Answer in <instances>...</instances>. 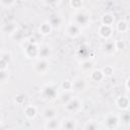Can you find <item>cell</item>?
Wrapping results in <instances>:
<instances>
[{
    "mask_svg": "<svg viewBox=\"0 0 130 130\" xmlns=\"http://www.w3.org/2000/svg\"><path fill=\"white\" fill-rule=\"evenodd\" d=\"M90 20V14L86 10H80L74 15V23L77 25H87V23Z\"/></svg>",
    "mask_w": 130,
    "mask_h": 130,
    "instance_id": "obj_1",
    "label": "cell"
},
{
    "mask_svg": "<svg viewBox=\"0 0 130 130\" xmlns=\"http://www.w3.org/2000/svg\"><path fill=\"white\" fill-rule=\"evenodd\" d=\"M65 108L70 113H77L82 108V101L78 96H74L65 105Z\"/></svg>",
    "mask_w": 130,
    "mask_h": 130,
    "instance_id": "obj_2",
    "label": "cell"
},
{
    "mask_svg": "<svg viewBox=\"0 0 130 130\" xmlns=\"http://www.w3.org/2000/svg\"><path fill=\"white\" fill-rule=\"evenodd\" d=\"M41 94H42L44 100H50L51 101L57 96L58 92H57V88L55 86L47 84V85L43 86V88L41 90Z\"/></svg>",
    "mask_w": 130,
    "mask_h": 130,
    "instance_id": "obj_3",
    "label": "cell"
},
{
    "mask_svg": "<svg viewBox=\"0 0 130 130\" xmlns=\"http://www.w3.org/2000/svg\"><path fill=\"white\" fill-rule=\"evenodd\" d=\"M87 86H88L87 81H86L84 78L80 77V76L75 77V78L72 80V89H73L74 91H78V92L84 91V90L87 88Z\"/></svg>",
    "mask_w": 130,
    "mask_h": 130,
    "instance_id": "obj_4",
    "label": "cell"
},
{
    "mask_svg": "<svg viewBox=\"0 0 130 130\" xmlns=\"http://www.w3.org/2000/svg\"><path fill=\"white\" fill-rule=\"evenodd\" d=\"M34 68H35V71L37 72V73H39V74H46L47 72H48V70H49V63H48V61H47V59H40V60H38L36 63H35V66H34Z\"/></svg>",
    "mask_w": 130,
    "mask_h": 130,
    "instance_id": "obj_5",
    "label": "cell"
},
{
    "mask_svg": "<svg viewBox=\"0 0 130 130\" xmlns=\"http://www.w3.org/2000/svg\"><path fill=\"white\" fill-rule=\"evenodd\" d=\"M117 45L116 42H111V41H106L102 45V52L105 55H113L117 51Z\"/></svg>",
    "mask_w": 130,
    "mask_h": 130,
    "instance_id": "obj_6",
    "label": "cell"
},
{
    "mask_svg": "<svg viewBox=\"0 0 130 130\" xmlns=\"http://www.w3.org/2000/svg\"><path fill=\"white\" fill-rule=\"evenodd\" d=\"M66 34L71 38H75L80 34V26L76 23H70L66 27Z\"/></svg>",
    "mask_w": 130,
    "mask_h": 130,
    "instance_id": "obj_7",
    "label": "cell"
},
{
    "mask_svg": "<svg viewBox=\"0 0 130 130\" xmlns=\"http://www.w3.org/2000/svg\"><path fill=\"white\" fill-rule=\"evenodd\" d=\"M16 29H17V24L15 22H12V21L6 22L2 27L3 32L6 35H9V36H12L13 34H15Z\"/></svg>",
    "mask_w": 130,
    "mask_h": 130,
    "instance_id": "obj_8",
    "label": "cell"
},
{
    "mask_svg": "<svg viewBox=\"0 0 130 130\" xmlns=\"http://www.w3.org/2000/svg\"><path fill=\"white\" fill-rule=\"evenodd\" d=\"M77 127V122L76 120L72 118H67L60 122V128H66V129H74Z\"/></svg>",
    "mask_w": 130,
    "mask_h": 130,
    "instance_id": "obj_9",
    "label": "cell"
},
{
    "mask_svg": "<svg viewBox=\"0 0 130 130\" xmlns=\"http://www.w3.org/2000/svg\"><path fill=\"white\" fill-rule=\"evenodd\" d=\"M111 25H108V24H102L99 28V34L102 38L104 39H108L110 36H111Z\"/></svg>",
    "mask_w": 130,
    "mask_h": 130,
    "instance_id": "obj_10",
    "label": "cell"
},
{
    "mask_svg": "<svg viewBox=\"0 0 130 130\" xmlns=\"http://www.w3.org/2000/svg\"><path fill=\"white\" fill-rule=\"evenodd\" d=\"M52 27H53V25L51 24L50 21H45V22H43V23L40 25V27H39L40 34H42V35H44V36H47V35L51 34Z\"/></svg>",
    "mask_w": 130,
    "mask_h": 130,
    "instance_id": "obj_11",
    "label": "cell"
},
{
    "mask_svg": "<svg viewBox=\"0 0 130 130\" xmlns=\"http://www.w3.org/2000/svg\"><path fill=\"white\" fill-rule=\"evenodd\" d=\"M56 114H57V112H56V110L54 109V108H46L44 111H43V117L48 121V120H51V119H55V117H56Z\"/></svg>",
    "mask_w": 130,
    "mask_h": 130,
    "instance_id": "obj_12",
    "label": "cell"
},
{
    "mask_svg": "<svg viewBox=\"0 0 130 130\" xmlns=\"http://www.w3.org/2000/svg\"><path fill=\"white\" fill-rule=\"evenodd\" d=\"M50 55H51V49H50L49 46L44 45V46H41L39 48V56H40V58L47 59V58H49Z\"/></svg>",
    "mask_w": 130,
    "mask_h": 130,
    "instance_id": "obj_13",
    "label": "cell"
},
{
    "mask_svg": "<svg viewBox=\"0 0 130 130\" xmlns=\"http://www.w3.org/2000/svg\"><path fill=\"white\" fill-rule=\"evenodd\" d=\"M130 105V101L127 96H120L117 100V106L120 109H127Z\"/></svg>",
    "mask_w": 130,
    "mask_h": 130,
    "instance_id": "obj_14",
    "label": "cell"
},
{
    "mask_svg": "<svg viewBox=\"0 0 130 130\" xmlns=\"http://www.w3.org/2000/svg\"><path fill=\"white\" fill-rule=\"evenodd\" d=\"M105 122H107L108 126H110V124H112V127H115L118 122H119V117L116 116V115H113V114H110L107 116V118L105 119Z\"/></svg>",
    "mask_w": 130,
    "mask_h": 130,
    "instance_id": "obj_15",
    "label": "cell"
},
{
    "mask_svg": "<svg viewBox=\"0 0 130 130\" xmlns=\"http://www.w3.org/2000/svg\"><path fill=\"white\" fill-rule=\"evenodd\" d=\"M90 76H91V79L94 80V81H101L104 76H105V72H103L102 70H93L90 72Z\"/></svg>",
    "mask_w": 130,
    "mask_h": 130,
    "instance_id": "obj_16",
    "label": "cell"
},
{
    "mask_svg": "<svg viewBox=\"0 0 130 130\" xmlns=\"http://www.w3.org/2000/svg\"><path fill=\"white\" fill-rule=\"evenodd\" d=\"M24 113L27 118H34L37 114V109L34 106H27L24 110Z\"/></svg>",
    "mask_w": 130,
    "mask_h": 130,
    "instance_id": "obj_17",
    "label": "cell"
},
{
    "mask_svg": "<svg viewBox=\"0 0 130 130\" xmlns=\"http://www.w3.org/2000/svg\"><path fill=\"white\" fill-rule=\"evenodd\" d=\"M92 67H93V61H91V60H84L82 62L81 66H80V68L83 71H86V72L89 71V70H91Z\"/></svg>",
    "mask_w": 130,
    "mask_h": 130,
    "instance_id": "obj_18",
    "label": "cell"
},
{
    "mask_svg": "<svg viewBox=\"0 0 130 130\" xmlns=\"http://www.w3.org/2000/svg\"><path fill=\"white\" fill-rule=\"evenodd\" d=\"M114 21V17L111 14H105L103 16V24H108V25H112Z\"/></svg>",
    "mask_w": 130,
    "mask_h": 130,
    "instance_id": "obj_19",
    "label": "cell"
},
{
    "mask_svg": "<svg viewBox=\"0 0 130 130\" xmlns=\"http://www.w3.org/2000/svg\"><path fill=\"white\" fill-rule=\"evenodd\" d=\"M127 28H128V23L126 22V21H124V20H121V21H119L118 22V24H117V29L119 30V31H125V30H127Z\"/></svg>",
    "mask_w": 130,
    "mask_h": 130,
    "instance_id": "obj_20",
    "label": "cell"
},
{
    "mask_svg": "<svg viewBox=\"0 0 130 130\" xmlns=\"http://www.w3.org/2000/svg\"><path fill=\"white\" fill-rule=\"evenodd\" d=\"M1 2H2V5H3L4 7L10 8L11 6H13V5H14L15 0H1Z\"/></svg>",
    "mask_w": 130,
    "mask_h": 130,
    "instance_id": "obj_21",
    "label": "cell"
},
{
    "mask_svg": "<svg viewBox=\"0 0 130 130\" xmlns=\"http://www.w3.org/2000/svg\"><path fill=\"white\" fill-rule=\"evenodd\" d=\"M59 2V0H44V3L48 6H53L55 4H57Z\"/></svg>",
    "mask_w": 130,
    "mask_h": 130,
    "instance_id": "obj_22",
    "label": "cell"
},
{
    "mask_svg": "<svg viewBox=\"0 0 130 130\" xmlns=\"http://www.w3.org/2000/svg\"><path fill=\"white\" fill-rule=\"evenodd\" d=\"M126 87L130 90V77L127 79V81H126Z\"/></svg>",
    "mask_w": 130,
    "mask_h": 130,
    "instance_id": "obj_23",
    "label": "cell"
}]
</instances>
